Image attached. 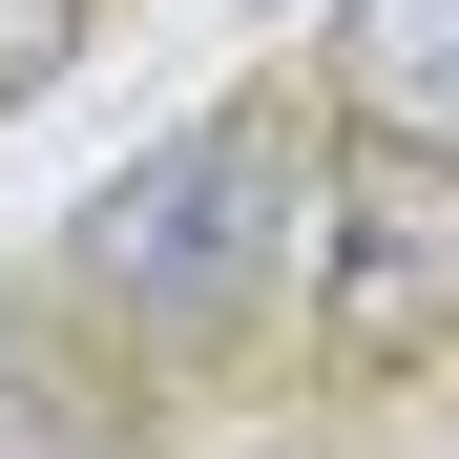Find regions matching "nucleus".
<instances>
[{
	"label": "nucleus",
	"instance_id": "f257e3e1",
	"mask_svg": "<svg viewBox=\"0 0 459 459\" xmlns=\"http://www.w3.org/2000/svg\"><path fill=\"white\" fill-rule=\"evenodd\" d=\"M334 209V168L292 146V105L272 84H230V105H188L146 168H105L84 209H63V314H84L105 355H146V376H188V355H230L292 292V230Z\"/></svg>",
	"mask_w": 459,
	"mask_h": 459
},
{
	"label": "nucleus",
	"instance_id": "f03ea898",
	"mask_svg": "<svg viewBox=\"0 0 459 459\" xmlns=\"http://www.w3.org/2000/svg\"><path fill=\"white\" fill-rule=\"evenodd\" d=\"M314 355L334 376H418L459 355V168L438 146H355L314 209Z\"/></svg>",
	"mask_w": 459,
	"mask_h": 459
},
{
	"label": "nucleus",
	"instance_id": "7ed1b4c3",
	"mask_svg": "<svg viewBox=\"0 0 459 459\" xmlns=\"http://www.w3.org/2000/svg\"><path fill=\"white\" fill-rule=\"evenodd\" d=\"M334 105H355V146L459 168V0H334Z\"/></svg>",
	"mask_w": 459,
	"mask_h": 459
},
{
	"label": "nucleus",
	"instance_id": "20e7f679",
	"mask_svg": "<svg viewBox=\"0 0 459 459\" xmlns=\"http://www.w3.org/2000/svg\"><path fill=\"white\" fill-rule=\"evenodd\" d=\"M0 459H126L105 376H63V334H42V314H0Z\"/></svg>",
	"mask_w": 459,
	"mask_h": 459
},
{
	"label": "nucleus",
	"instance_id": "39448f33",
	"mask_svg": "<svg viewBox=\"0 0 459 459\" xmlns=\"http://www.w3.org/2000/svg\"><path fill=\"white\" fill-rule=\"evenodd\" d=\"M63 42H84V0H0V105H22V84H63Z\"/></svg>",
	"mask_w": 459,
	"mask_h": 459
},
{
	"label": "nucleus",
	"instance_id": "423d86ee",
	"mask_svg": "<svg viewBox=\"0 0 459 459\" xmlns=\"http://www.w3.org/2000/svg\"><path fill=\"white\" fill-rule=\"evenodd\" d=\"M272 22H292V0H272Z\"/></svg>",
	"mask_w": 459,
	"mask_h": 459
}]
</instances>
